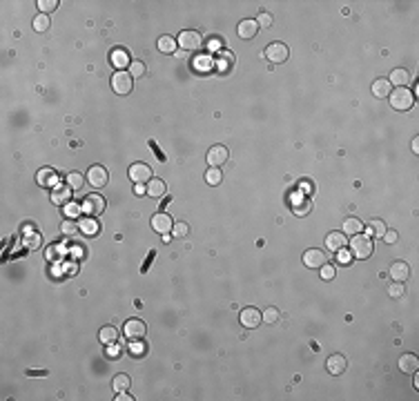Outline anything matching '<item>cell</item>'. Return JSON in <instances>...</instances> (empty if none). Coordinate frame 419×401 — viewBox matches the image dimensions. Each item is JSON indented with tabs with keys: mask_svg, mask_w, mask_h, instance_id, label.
<instances>
[{
	"mask_svg": "<svg viewBox=\"0 0 419 401\" xmlns=\"http://www.w3.org/2000/svg\"><path fill=\"white\" fill-rule=\"evenodd\" d=\"M388 96H390L392 110H397V112H408L412 107V103H415V94L408 91L406 87H397V89H392Z\"/></svg>",
	"mask_w": 419,
	"mask_h": 401,
	"instance_id": "6da1fadb",
	"label": "cell"
},
{
	"mask_svg": "<svg viewBox=\"0 0 419 401\" xmlns=\"http://www.w3.org/2000/svg\"><path fill=\"white\" fill-rule=\"evenodd\" d=\"M350 250L357 259H368L372 254V239L366 234H355L353 241H350Z\"/></svg>",
	"mask_w": 419,
	"mask_h": 401,
	"instance_id": "7a4b0ae2",
	"label": "cell"
},
{
	"mask_svg": "<svg viewBox=\"0 0 419 401\" xmlns=\"http://www.w3.org/2000/svg\"><path fill=\"white\" fill-rule=\"evenodd\" d=\"M177 43H179V47L185 49V51H196V49H201V45H203V36H201L199 32H192V29H185V32L179 34Z\"/></svg>",
	"mask_w": 419,
	"mask_h": 401,
	"instance_id": "3957f363",
	"label": "cell"
},
{
	"mask_svg": "<svg viewBox=\"0 0 419 401\" xmlns=\"http://www.w3.org/2000/svg\"><path fill=\"white\" fill-rule=\"evenodd\" d=\"M82 212L87 214V217H101L103 212H105V198L98 196V194H90V196L82 198Z\"/></svg>",
	"mask_w": 419,
	"mask_h": 401,
	"instance_id": "277c9868",
	"label": "cell"
},
{
	"mask_svg": "<svg viewBox=\"0 0 419 401\" xmlns=\"http://www.w3.org/2000/svg\"><path fill=\"white\" fill-rule=\"evenodd\" d=\"M132 87H134V78H132V74L129 71H116V74L112 76V89L116 91V94H121V96H125L132 91Z\"/></svg>",
	"mask_w": 419,
	"mask_h": 401,
	"instance_id": "5b68a950",
	"label": "cell"
},
{
	"mask_svg": "<svg viewBox=\"0 0 419 401\" xmlns=\"http://www.w3.org/2000/svg\"><path fill=\"white\" fill-rule=\"evenodd\" d=\"M127 174H129V178H132L134 183H143V185H147L154 178L152 176V167H149L147 163H134V165H129Z\"/></svg>",
	"mask_w": 419,
	"mask_h": 401,
	"instance_id": "8992f818",
	"label": "cell"
},
{
	"mask_svg": "<svg viewBox=\"0 0 419 401\" xmlns=\"http://www.w3.org/2000/svg\"><path fill=\"white\" fill-rule=\"evenodd\" d=\"M71 192H74V189H71L67 183H56L54 187L49 189V198L54 201L56 205H63L65 208V205L71 201Z\"/></svg>",
	"mask_w": 419,
	"mask_h": 401,
	"instance_id": "52a82bcc",
	"label": "cell"
},
{
	"mask_svg": "<svg viewBox=\"0 0 419 401\" xmlns=\"http://www.w3.org/2000/svg\"><path fill=\"white\" fill-rule=\"evenodd\" d=\"M107 181H110V174H107V169L103 165H92L87 169V183L92 187H105Z\"/></svg>",
	"mask_w": 419,
	"mask_h": 401,
	"instance_id": "ba28073f",
	"label": "cell"
},
{
	"mask_svg": "<svg viewBox=\"0 0 419 401\" xmlns=\"http://www.w3.org/2000/svg\"><path fill=\"white\" fill-rule=\"evenodd\" d=\"M288 56H290V49L283 43H272V45H268V49H266V58L270 60V63H286Z\"/></svg>",
	"mask_w": 419,
	"mask_h": 401,
	"instance_id": "9c48e42d",
	"label": "cell"
},
{
	"mask_svg": "<svg viewBox=\"0 0 419 401\" xmlns=\"http://www.w3.org/2000/svg\"><path fill=\"white\" fill-rule=\"evenodd\" d=\"M227 158H230L227 147L214 145V147H210V152H208V165L210 167H221V165H225V163H227Z\"/></svg>",
	"mask_w": 419,
	"mask_h": 401,
	"instance_id": "30bf717a",
	"label": "cell"
},
{
	"mask_svg": "<svg viewBox=\"0 0 419 401\" xmlns=\"http://www.w3.org/2000/svg\"><path fill=\"white\" fill-rule=\"evenodd\" d=\"M152 228L156 230L158 234H170L172 232V228H174V221L170 214H165V212H156L152 217Z\"/></svg>",
	"mask_w": 419,
	"mask_h": 401,
	"instance_id": "8fae6325",
	"label": "cell"
},
{
	"mask_svg": "<svg viewBox=\"0 0 419 401\" xmlns=\"http://www.w3.org/2000/svg\"><path fill=\"white\" fill-rule=\"evenodd\" d=\"M110 63L116 67V71H123L125 67L132 65V58H129V51L127 49H123V47H116V49H112V54H110Z\"/></svg>",
	"mask_w": 419,
	"mask_h": 401,
	"instance_id": "7c38bea8",
	"label": "cell"
},
{
	"mask_svg": "<svg viewBox=\"0 0 419 401\" xmlns=\"http://www.w3.org/2000/svg\"><path fill=\"white\" fill-rule=\"evenodd\" d=\"M123 330H125V337H129V339H143L147 332V326L141 319H129Z\"/></svg>",
	"mask_w": 419,
	"mask_h": 401,
	"instance_id": "4fadbf2b",
	"label": "cell"
},
{
	"mask_svg": "<svg viewBox=\"0 0 419 401\" xmlns=\"http://www.w3.org/2000/svg\"><path fill=\"white\" fill-rule=\"evenodd\" d=\"M236 32H239V36L243 40H252L257 36V32H259V23H257V20L245 18V20H241V23H239Z\"/></svg>",
	"mask_w": 419,
	"mask_h": 401,
	"instance_id": "5bb4252c",
	"label": "cell"
},
{
	"mask_svg": "<svg viewBox=\"0 0 419 401\" xmlns=\"http://www.w3.org/2000/svg\"><path fill=\"white\" fill-rule=\"evenodd\" d=\"M303 263H306V267L319 270L321 265H325V254L321 250H308L306 254H303Z\"/></svg>",
	"mask_w": 419,
	"mask_h": 401,
	"instance_id": "9a60e30c",
	"label": "cell"
},
{
	"mask_svg": "<svg viewBox=\"0 0 419 401\" xmlns=\"http://www.w3.org/2000/svg\"><path fill=\"white\" fill-rule=\"evenodd\" d=\"M241 326L245 328H259L261 326V312L257 308H245L241 312Z\"/></svg>",
	"mask_w": 419,
	"mask_h": 401,
	"instance_id": "2e32d148",
	"label": "cell"
},
{
	"mask_svg": "<svg viewBox=\"0 0 419 401\" xmlns=\"http://www.w3.org/2000/svg\"><path fill=\"white\" fill-rule=\"evenodd\" d=\"M346 243H348V239H346L344 232H330L325 236V248L332 250V252H339L346 248Z\"/></svg>",
	"mask_w": 419,
	"mask_h": 401,
	"instance_id": "e0dca14e",
	"label": "cell"
},
{
	"mask_svg": "<svg viewBox=\"0 0 419 401\" xmlns=\"http://www.w3.org/2000/svg\"><path fill=\"white\" fill-rule=\"evenodd\" d=\"M390 276L397 283H401V281H406L408 276H410V267H408L406 261H395V263L390 265Z\"/></svg>",
	"mask_w": 419,
	"mask_h": 401,
	"instance_id": "ac0fdd59",
	"label": "cell"
},
{
	"mask_svg": "<svg viewBox=\"0 0 419 401\" xmlns=\"http://www.w3.org/2000/svg\"><path fill=\"white\" fill-rule=\"evenodd\" d=\"M325 366H328V372L330 374H341L346 370V357L344 354H330L328 357V361H325Z\"/></svg>",
	"mask_w": 419,
	"mask_h": 401,
	"instance_id": "d6986e66",
	"label": "cell"
},
{
	"mask_svg": "<svg viewBox=\"0 0 419 401\" xmlns=\"http://www.w3.org/2000/svg\"><path fill=\"white\" fill-rule=\"evenodd\" d=\"M118 328H114V326H105L101 332H98V339H101V343L103 346H114V343H118Z\"/></svg>",
	"mask_w": 419,
	"mask_h": 401,
	"instance_id": "ffe728a7",
	"label": "cell"
},
{
	"mask_svg": "<svg viewBox=\"0 0 419 401\" xmlns=\"http://www.w3.org/2000/svg\"><path fill=\"white\" fill-rule=\"evenodd\" d=\"M388 83L392 87H406L410 83V74L406 69H392V74L388 76Z\"/></svg>",
	"mask_w": 419,
	"mask_h": 401,
	"instance_id": "44dd1931",
	"label": "cell"
},
{
	"mask_svg": "<svg viewBox=\"0 0 419 401\" xmlns=\"http://www.w3.org/2000/svg\"><path fill=\"white\" fill-rule=\"evenodd\" d=\"M145 187H147V194L152 198H161V196H165V192H167V185H165L161 178H152Z\"/></svg>",
	"mask_w": 419,
	"mask_h": 401,
	"instance_id": "7402d4cb",
	"label": "cell"
},
{
	"mask_svg": "<svg viewBox=\"0 0 419 401\" xmlns=\"http://www.w3.org/2000/svg\"><path fill=\"white\" fill-rule=\"evenodd\" d=\"M386 230H388V228H386L384 221L375 219V221H370V223L366 225V236H370V239H381Z\"/></svg>",
	"mask_w": 419,
	"mask_h": 401,
	"instance_id": "603a6c76",
	"label": "cell"
},
{
	"mask_svg": "<svg viewBox=\"0 0 419 401\" xmlns=\"http://www.w3.org/2000/svg\"><path fill=\"white\" fill-rule=\"evenodd\" d=\"M390 91H392V85L388 83V78H377L375 83H372V94H375L377 98H388Z\"/></svg>",
	"mask_w": 419,
	"mask_h": 401,
	"instance_id": "cb8c5ba5",
	"label": "cell"
},
{
	"mask_svg": "<svg viewBox=\"0 0 419 401\" xmlns=\"http://www.w3.org/2000/svg\"><path fill=\"white\" fill-rule=\"evenodd\" d=\"M399 370L401 372H417L419 370V361H417V357L415 354H403V357L399 359Z\"/></svg>",
	"mask_w": 419,
	"mask_h": 401,
	"instance_id": "d4e9b609",
	"label": "cell"
},
{
	"mask_svg": "<svg viewBox=\"0 0 419 401\" xmlns=\"http://www.w3.org/2000/svg\"><path fill=\"white\" fill-rule=\"evenodd\" d=\"M156 47H158V51H163V54H174L177 47H179V43L172 38V36H161L158 43H156Z\"/></svg>",
	"mask_w": 419,
	"mask_h": 401,
	"instance_id": "484cf974",
	"label": "cell"
},
{
	"mask_svg": "<svg viewBox=\"0 0 419 401\" xmlns=\"http://www.w3.org/2000/svg\"><path fill=\"white\" fill-rule=\"evenodd\" d=\"M364 232V223L359 219H346L344 223V234L346 236H355V234H361Z\"/></svg>",
	"mask_w": 419,
	"mask_h": 401,
	"instance_id": "4316f807",
	"label": "cell"
},
{
	"mask_svg": "<svg viewBox=\"0 0 419 401\" xmlns=\"http://www.w3.org/2000/svg\"><path fill=\"white\" fill-rule=\"evenodd\" d=\"M80 232H85V236H94L98 232V221L96 219H82L78 223Z\"/></svg>",
	"mask_w": 419,
	"mask_h": 401,
	"instance_id": "83f0119b",
	"label": "cell"
},
{
	"mask_svg": "<svg viewBox=\"0 0 419 401\" xmlns=\"http://www.w3.org/2000/svg\"><path fill=\"white\" fill-rule=\"evenodd\" d=\"M279 319H281V312H279L277 308H266V310H263V315H261V321L266 323V326H274Z\"/></svg>",
	"mask_w": 419,
	"mask_h": 401,
	"instance_id": "f1b7e54d",
	"label": "cell"
},
{
	"mask_svg": "<svg viewBox=\"0 0 419 401\" xmlns=\"http://www.w3.org/2000/svg\"><path fill=\"white\" fill-rule=\"evenodd\" d=\"M67 185H69L71 189H80L82 187V183H85V176H82L80 172H69L67 174Z\"/></svg>",
	"mask_w": 419,
	"mask_h": 401,
	"instance_id": "f546056e",
	"label": "cell"
},
{
	"mask_svg": "<svg viewBox=\"0 0 419 401\" xmlns=\"http://www.w3.org/2000/svg\"><path fill=\"white\" fill-rule=\"evenodd\" d=\"M49 23H51V20H49L47 14H40V16L34 18V29L38 34H43V32H47V29H49Z\"/></svg>",
	"mask_w": 419,
	"mask_h": 401,
	"instance_id": "4dcf8cb0",
	"label": "cell"
},
{
	"mask_svg": "<svg viewBox=\"0 0 419 401\" xmlns=\"http://www.w3.org/2000/svg\"><path fill=\"white\" fill-rule=\"evenodd\" d=\"M78 230H80L78 223H76V221H71V219H65L63 223H60V232H63L65 236H74Z\"/></svg>",
	"mask_w": 419,
	"mask_h": 401,
	"instance_id": "1f68e13d",
	"label": "cell"
},
{
	"mask_svg": "<svg viewBox=\"0 0 419 401\" xmlns=\"http://www.w3.org/2000/svg\"><path fill=\"white\" fill-rule=\"evenodd\" d=\"M36 5H38L40 14H47V16H49L51 12H56V9H58V5H60V3H58V0H38Z\"/></svg>",
	"mask_w": 419,
	"mask_h": 401,
	"instance_id": "d6a6232c",
	"label": "cell"
},
{
	"mask_svg": "<svg viewBox=\"0 0 419 401\" xmlns=\"http://www.w3.org/2000/svg\"><path fill=\"white\" fill-rule=\"evenodd\" d=\"M205 181H208L210 185H219L221 181H223V174H221L219 167H210L208 172H205Z\"/></svg>",
	"mask_w": 419,
	"mask_h": 401,
	"instance_id": "836d02e7",
	"label": "cell"
},
{
	"mask_svg": "<svg viewBox=\"0 0 419 401\" xmlns=\"http://www.w3.org/2000/svg\"><path fill=\"white\" fill-rule=\"evenodd\" d=\"M54 181H56V174L51 172V169H40L38 172V183L40 185H51V187H54L56 185Z\"/></svg>",
	"mask_w": 419,
	"mask_h": 401,
	"instance_id": "e575fe53",
	"label": "cell"
},
{
	"mask_svg": "<svg viewBox=\"0 0 419 401\" xmlns=\"http://www.w3.org/2000/svg\"><path fill=\"white\" fill-rule=\"evenodd\" d=\"M129 377L127 374H116V377H114V390H116V392H121V390H127L129 388Z\"/></svg>",
	"mask_w": 419,
	"mask_h": 401,
	"instance_id": "d590c367",
	"label": "cell"
},
{
	"mask_svg": "<svg viewBox=\"0 0 419 401\" xmlns=\"http://www.w3.org/2000/svg\"><path fill=\"white\" fill-rule=\"evenodd\" d=\"M129 74H132V78H141V76H145V65L143 63H132L129 65Z\"/></svg>",
	"mask_w": 419,
	"mask_h": 401,
	"instance_id": "8d00e7d4",
	"label": "cell"
},
{
	"mask_svg": "<svg viewBox=\"0 0 419 401\" xmlns=\"http://www.w3.org/2000/svg\"><path fill=\"white\" fill-rule=\"evenodd\" d=\"M188 232H190L188 223H174V228H172L174 239H183V236H188Z\"/></svg>",
	"mask_w": 419,
	"mask_h": 401,
	"instance_id": "74e56055",
	"label": "cell"
},
{
	"mask_svg": "<svg viewBox=\"0 0 419 401\" xmlns=\"http://www.w3.org/2000/svg\"><path fill=\"white\" fill-rule=\"evenodd\" d=\"M257 23H259V27L268 29V27H272V16L268 12H261V14H259V18H257Z\"/></svg>",
	"mask_w": 419,
	"mask_h": 401,
	"instance_id": "f35d334b",
	"label": "cell"
},
{
	"mask_svg": "<svg viewBox=\"0 0 419 401\" xmlns=\"http://www.w3.org/2000/svg\"><path fill=\"white\" fill-rule=\"evenodd\" d=\"M319 270H321V276H323L325 281L334 279V274H337V267H334V265H328V263H325V265H321V267H319Z\"/></svg>",
	"mask_w": 419,
	"mask_h": 401,
	"instance_id": "ab89813d",
	"label": "cell"
},
{
	"mask_svg": "<svg viewBox=\"0 0 419 401\" xmlns=\"http://www.w3.org/2000/svg\"><path fill=\"white\" fill-rule=\"evenodd\" d=\"M25 245H27V248H32V250H36L40 245V234L38 232H32L27 239H25Z\"/></svg>",
	"mask_w": 419,
	"mask_h": 401,
	"instance_id": "60d3db41",
	"label": "cell"
},
{
	"mask_svg": "<svg viewBox=\"0 0 419 401\" xmlns=\"http://www.w3.org/2000/svg\"><path fill=\"white\" fill-rule=\"evenodd\" d=\"M78 212H82V208H78L76 203H67V205H65V214H67L69 219H74Z\"/></svg>",
	"mask_w": 419,
	"mask_h": 401,
	"instance_id": "b9f144b4",
	"label": "cell"
},
{
	"mask_svg": "<svg viewBox=\"0 0 419 401\" xmlns=\"http://www.w3.org/2000/svg\"><path fill=\"white\" fill-rule=\"evenodd\" d=\"M388 294H390L392 299H399V296L403 294V287H401V283H395V285H390V287H388Z\"/></svg>",
	"mask_w": 419,
	"mask_h": 401,
	"instance_id": "7bdbcfd3",
	"label": "cell"
},
{
	"mask_svg": "<svg viewBox=\"0 0 419 401\" xmlns=\"http://www.w3.org/2000/svg\"><path fill=\"white\" fill-rule=\"evenodd\" d=\"M308 212H310V201H303L301 205H294V214H299V217H303Z\"/></svg>",
	"mask_w": 419,
	"mask_h": 401,
	"instance_id": "ee69618b",
	"label": "cell"
},
{
	"mask_svg": "<svg viewBox=\"0 0 419 401\" xmlns=\"http://www.w3.org/2000/svg\"><path fill=\"white\" fill-rule=\"evenodd\" d=\"M381 239H384L386 243H395V241H397V232H395V230H386Z\"/></svg>",
	"mask_w": 419,
	"mask_h": 401,
	"instance_id": "f6af8a7d",
	"label": "cell"
},
{
	"mask_svg": "<svg viewBox=\"0 0 419 401\" xmlns=\"http://www.w3.org/2000/svg\"><path fill=\"white\" fill-rule=\"evenodd\" d=\"M116 401H132L134 397H129L127 394V390H121V392H116V397H114Z\"/></svg>",
	"mask_w": 419,
	"mask_h": 401,
	"instance_id": "bcb514c9",
	"label": "cell"
},
{
	"mask_svg": "<svg viewBox=\"0 0 419 401\" xmlns=\"http://www.w3.org/2000/svg\"><path fill=\"white\" fill-rule=\"evenodd\" d=\"M337 254H339V261H341V263H346V261H348V252H346V248H344V250H339Z\"/></svg>",
	"mask_w": 419,
	"mask_h": 401,
	"instance_id": "7dc6e473",
	"label": "cell"
},
{
	"mask_svg": "<svg viewBox=\"0 0 419 401\" xmlns=\"http://www.w3.org/2000/svg\"><path fill=\"white\" fill-rule=\"evenodd\" d=\"M132 352L134 354H143V352H145V348H143V346H132Z\"/></svg>",
	"mask_w": 419,
	"mask_h": 401,
	"instance_id": "c3c4849f",
	"label": "cell"
},
{
	"mask_svg": "<svg viewBox=\"0 0 419 401\" xmlns=\"http://www.w3.org/2000/svg\"><path fill=\"white\" fill-rule=\"evenodd\" d=\"M412 152H419V138H412Z\"/></svg>",
	"mask_w": 419,
	"mask_h": 401,
	"instance_id": "681fc988",
	"label": "cell"
}]
</instances>
